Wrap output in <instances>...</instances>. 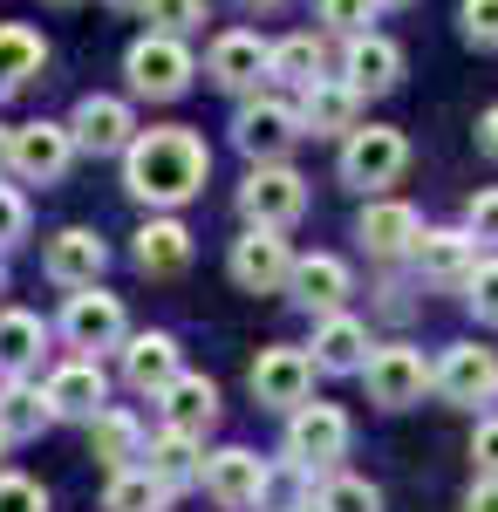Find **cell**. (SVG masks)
<instances>
[{"label":"cell","instance_id":"d590c367","mask_svg":"<svg viewBox=\"0 0 498 512\" xmlns=\"http://www.w3.org/2000/svg\"><path fill=\"white\" fill-rule=\"evenodd\" d=\"M321 21H328V28H342V35L355 41V35H369L376 0H321Z\"/></svg>","mask_w":498,"mask_h":512},{"label":"cell","instance_id":"f35d334b","mask_svg":"<svg viewBox=\"0 0 498 512\" xmlns=\"http://www.w3.org/2000/svg\"><path fill=\"white\" fill-rule=\"evenodd\" d=\"M464 35L498 48V0H464Z\"/></svg>","mask_w":498,"mask_h":512},{"label":"cell","instance_id":"5b68a950","mask_svg":"<svg viewBox=\"0 0 498 512\" xmlns=\"http://www.w3.org/2000/svg\"><path fill=\"white\" fill-rule=\"evenodd\" d=\"M403 164H410L403 130H383V123L348 130V144H342V178H348V185H389Z\"/></svg>","mask_w":498,"mask_h":512},{"label":"cell","instance_id":"9a60e30c","mask_svg":"<svg viewBox=\"0 0 498 512\" xmlns=\"http://www.w3.org/2000/svg\"><path fill=\"white\" fill-rule=\"evenodd\" d=\"M69 137H76L82 151H130V144H137V137H130V110H123L116 96H82Z\"/></svg>","mask_w":498,"mask_h":512},{"label":"cell","instance_id":"ba28073f","mask_svg":"<svg viewBox=\"0 0 498 512\" xmlns=\"http://www.w3.org/2000/svg\"><path fill=\"white\" fill-rule=\"evenodd\" d=\"M287 451H294V465H328V458H342L348 451V417L335 403H301L294 424H287Z\"/></svg>","mask_w":498,"mask_h":512},{"label":"cell","instance_id":"52a82bcc","mask_svg":"<svg viewBox=\"0 0 498 512\" xmlns=\"http://www.w3.org/2000/svg\"><path fill=\"white\" fill-rule=\"evenodd\" d=\"M69 158H76V137L62 123H21L14 130V151H7V164L21 178H35V185H55L69 171Z\"/></svg>","mask_w":498,"mask_h":512},{"label":"cell","instance_id":"ab89813d","mask_svg":"<svg viewBox=\"0 0 498 512\" xmlns=\"http://www.w3.org/2000/svg\"><path fill=\"white\" fill-rule=\"evenodd\" d=\"M21 226H28V205L0 185V246H7V239H21Z\"/></svg>","mask_w":498,"mask_h":512},{"label":"cell","instance_id":"6da1fadb","mask_svg":"<svg viewBox=\"0 0 498 512\" xmlns=\"http://www.w3.org/2000/svg\"><path fill=\"white\" fill-rule=\"evenodd\" d=\"M205 171H212V151L192 130H144L123 158V185L144 205H185L205 185Z\"/></svg>","mask_w":498,"mask_h":512},{"label":"cell","instance_id":"d6986e66","mask_svg":"<svg viewBox=\"0 0 498 512\" xmlns=\"http://www.w3.org/2000/svg\"><path fill=\"white\" fill-rule=\"evenodd\" d=\"M267 55L273 48H260V35H219L212 41V82L219 89H253L267 76Z\"/></svg>","mask_w":498,"mask_h":512},{"label":"cell","instance_id":"f6af8a7d","mask_svg":"<svg viewBox=\"0 0 498 512\" xmlns=\"http://www.w3.org/2000/svg\"><path fill=\"white\" fill-rule=\"evenodd\" d=\"M7 151H14V130H0V164H7Z\"/></svg>","mask_w":498,"mask_h":512},{"label":"cell","instance_id":"bcb514c9","mask_svg":"<svg viewBox=\"0 0 498 512\" xmlns=\"http://www.w3.org/2000/svg\"><path fill=\"white\" fill-rule=\"evenodd\" d=\"M110 7H144V0H110Z\"/></svg>","mask_w":498,"mask_h":512},{"label":"cell","instance_id":"74e56055","mask_svg":"<svg viewBox=\"0 0 498 512\" xmlns=\"http://www.w3.org/2000/svg\"><path fill=\"white\" fill-rule=\"evenodd\" d=\"M464 287H471V308H478V321H498V260H485V267L464 280Z\"/></svg>","mask_w":498,"mask_h":512},{"label":"cell","instance_id":"83f0119b","mask_svg":"<svg viewBox=\"0 0 498 512\" xmlns=\"http://www.w3.org/2000/svg\"><path fill=\"white\" fill-rule=\"evenodd\" d=\"M89 424H96V458H110L116 472H123L130 458H144V431H137L130 410H103V417H89Z\"/></svg>","mask_w":498,"mask_h":512},{"label":"cell","instance_id":"9c48e42d","mask_svg":"<svg viewBox=\"0 0 498 512\" xmlns=\"http://www.w3.org/2000/svg\"><path fill=\"white\" fill-rule=\"evenodd\" d=\"M62 335L76 349H116L123 342V301L116 294H96V287H76L69 308H62Z\"/></svg>","mask_w":498,"mask_h":512},{"label":"cell","instance_id":"e0dca14e","mask_svg":"<svg viewBox=\"0 0 498 512\" xmlns=\"http://www.w3.org/2000/svg\"><path fill=\"white\" fill-rule=\"evenodd\" d=\"M430 383L451 396V403H485L498 390V362H492V349H451Z\"/></svg>","mask_w":498,"mask_h":512},{"label":"cell","instance_id":"836d02e7","mask_svg":"<svg viewBox=\"0 0 498 512\" xmlns=\"http://www.w3.org/2000/svg\"><path fill=\"white\" fill-rule=\"evenodd\" d=\"M321 512H383V492H376L369 478H328Z\"/></svg>","mask_w":498,"mask_h":512},{"label":"cell","instance_id":"3957f363","mask_svg":"<svg viewBox=\"0 0 498 512\" xmlns=\"http://www.w3.org/2000/svg\"><path fill=\"white\" fill-rule=\"evenodd\" d=\"M239 212L253 219V226H294L307 212V185H301V171H287V164H260L246 185H239Z\"/></svg>","mask_w":498,"mask_h":512},{"label":"cell","instance_id":"7402d4cb","mask_svg":"<svg viewBox=\"0 0 498 512\" xmlns=\"http://www.w3.org/2000/svg\"><path fill=\"white\" fill-rule=\"evenodd\" d=\"M369 362V328L355 315H328L314 328V369H362Z\"/></svg>","mask_w":498,"mask_h":512},{"label":"cell","instance_id":"ee69618b","mask_svg":"<svg viewBox=\"0 0 498 512\" xmlns=\"http://www.w3.org/2000/svg\"><path fill=\"white\" fill-rule=\"evenodd\" d=\"M478 151H485V158H498V103L478 117Z\"/></svg>","mask_w":498,"mask_h":512},{"label":"cell","instance_id":"4dcf8cb0","mask_svg":"<svg viewBox=\"0 0 498 512\" xmlns=\"http://www.w3.org/2000/svg\"><path fill=\"white\" fill-rule=\"evenodd\" d=\"M41 69V35L35 28H0V89H21Z\"/></svg>","mask_w":498,"mask_h":512},{"label":"cell","instance_id":"d6a6232c","mask_svg":"<svg viewBox=\"0 0 498 512\" xmlns=\"http://www.w3.org/2000/svg\"><path fill=\"white\" fill-rule=\"evenodd\" d=\"M164 506V485L151 472H116L110 485V512H157Z\"/></svg>","mask_w":498,"mask_h":512},{"label":"cell","instance_id":"8992f818","mask_svg":"<svg viewBox=\"0 0 498 512\" xmlns=\"http://www.w3.org/2000/svg\"><path fill=\"white\" fill-rule=\"evenodd\" d=\"M232 280H239L246 294H280V287L294 280V253H287V239L273 233V226H253V233L232 246Z\"/></svg>","mask_w":498,"mask_h":512},{"label":"cell","instance_id":"c3c4849f","mask_svg":"<svg viewBox=\"0 0 498 512\" xmlns=\"http://www.w3.org/2000/svg\"><path fill=\"white\" fill-rule=\"evenodd\" d=\"M0 444H7V431H0Z\"/></svg>","mask_w":498,"mask_h":512},{"label":"cell","instance_id":"1f68e13d","mask_svg":"<svg viewBox=\"0 0 498 512\" xmlns=\"http://www.w3.org/2000/svg\"><path fill=\"white\" fill-rule=\"evenodd\" d=\"M41 355V321L35 315H0V369H28Z\"/></svg>","mask_w":498,"mask_h":512},{"label":"cell","instance_id":"30bf717a","mask_svg":"<svg viewBox=\"0 0 498 512\" xmlns=\"http://www.w3.org/2000/svg\"><path fill=\"white\" fill-rule=\"evenodd\" d=\"M307 383H314V362H307L301 349H260V362H253V396H260V403L301 410Z\"/></svg>","mask_w":498,"mask_h":512},{"label":"cell","instance_id":"7dc6e473","mask_svg":"<svg viewBox=\"0 0 498 512\" xmlns=\"http://www.w3.org/2000/svg\"><path fill=\"white\" fill-rule=\"evenodd\" d=\"M246 7H273V0H246Z\"/></svg>","mask_w":498,"mask_h":512},{"label":"cell","instance_id":"60d3db41","mask_svg":"<svg viewBox=\"0 0 498 512\" xmlns=\"http://www.w3.org/2000/svg\"><path fill=\"white\" fill-rule=\"evenodd\" d=\"M471 233H478V239H498V192H478V198H471Z\"/></svg>","mask_w":498,"mask_h":512},{"label":"cell","instance_id":"b9f144b4","mask_svg":"<svg viewBox=\"0 0 498 512\" xmlns=\"http://www.w3.org/2000/svg\"><path fill=\"white\" fill-rule=\"evenodd\" d=\"M471 458H478V465L498 478V424H478V437H471Z\"/></svg>","mask_w":498,"mask_h":512},{"label":"cell","instance_id":"44dd1931","mask_svg":"<svg viewBox=\"0 0 498 512\" xmlns=\"http://www.w3.org/2000/svg\"><path fill=\"white\" fill-rule=\"evenodd\" d=\"M164 417H171V431L198 437L219 417V383H212V376H178V383L164 390Z\"/></svg>","mask_w":498,"mask_h":512},{"label":"cell","instance_id":"f546056e","mask_svg":"<svg viewBox=\"0 0 498 512\" xmlns=\"http://www.w3.org/2000/svg\"><path fill=\"white\" fill-rule=\"evenodd\" d=\"M48 417H55V403H48L41 390H28V383H14V390L0 396V431L7 437H35Z\"/></svg>","mask_w":498,"mask_h":512},{"label":"cell","instance_id":"e575fe53","mask_svg":"<svg viewBox=\"0 0 498 512\" xmlns=\"http://www.w3.org/2000/svg\"><path fill=\"white\" fill-rule=\"evenodd\" d=\"M144 14H151L157 35H185L205 21V0H144Z\"/></svg>","mask_w":498,"mask_h":512},{"label":"cell","instance_id":"cb8c5ba5","mask_svg":"<svg viewBox=\"0 0 498 512\" xmlns=\"http://www.w3.org/2000/svg\"><path fill=\"white\" fill-rule=\"evenodd\" d=\"M417 212H410V205H396V198H383V205H369V212H362V246H369V253H410V246H417Z\"/></svg>","mask_w":498,"mask_h":512},{"label":"cell","instance_id":"4316f807","mask_svg":"<svg viewBox=\"0 0 498 512\" xmlns=\"http://www.w3.org/2000/svg\"><path fill=\"white\" fill-rule=\"evenodd\" d=\"M144 472H151L157 485H185V478H198L205 465H198V451H192V437H185V431H164L151 451H144Z\"/></svg>","mask_w":498,"mask_h":512},{"label":"cell","instance_id":"ffe728a7","mask_svg":"<svg viewBox=\"0 0 498 512\" xmlns=\"http://www.w3.org/2000/svg\"><path fill=\"white\" fill-rule=\"evenodd\" d=\"M410 253H417V267L437 280V287H458V280L478 274V260H471V233H423Z\"/></svg>","mask_w":498,"mask_h":512},{"label":"cell","instance_id":"277c9868","mask_svg":"<svg viewBox=\"0 0 498 512\" xmlns=\"http://www.w3.org/2000/svg\"><path fill=\"white\" fill-rule=\"evenodd\" d=\"M362 383H369V403H383V410H410L423 390H430V369H423L417 349H376L362 362Z\"/></svg>","mask_w":498,"mask_h":512},{"label":"cell","instance_id":"d4e9b609","mask_svg":"<svg viewBox=\"0 0 498 512\" xmlns=\"http://www.w3.org/2000/svg\"><path fill=\"white\" fill-rule=\"evenodd\" d=\"M192 260V233L178 226V219H151L144 233H137V267L144 274H178Z\"/></svg>","mask_w":498,"mask_h":512},{"label":"cell","instance_id":"8fae6325","mask_svg":"<svg viewBox=\"0 0 498 512\" xmlns=\"http://www.w3.org/2000/svg\"><path fill=\"white\" fill-rule=\"evenodd\" d=\"M294 137H301V110H287V103H246L239 110V151L246 158L273 164Z\"/></svg>","mask_w":498,"mask_h":512},{"label":"cell","instance_id":"8d00e7d4","mask_svg":"<svg viewBox=\"0 0 498 512\" xmlns=\"http://www.w3.org/2000/svg\"><path fill=\"white\" fill-rule=\"evenodd\" d=\"M0 512H48V492L35 478H0Z\"/></svg>","mask_w":498,"mask_h":512},{"label":"cell","instance_id":"7a4b0ae2","mask_svg":"<svg viewBox=\"0 0 498 512\" xmlns=\"http://www.w3.org/2000/svg\"><path fill=\"white\" fill-rule=\"evenodd\" d=\"M123 76L137 96H178L192 82V48L178 35H144L130 55H123Z\"/></svg>","mask_w":498,"mask_h":512},{"label":"cell","instance_id":"ac0fdd59","mask_svg":"<svg viewBox=\"0 0 498 512\" xmlns=\"http://www.w3.org/2000/svg\"><path fill=\"white\" fill-rule=\"evenodd\" d=\"M123 376H130V390H171L178 383V342L171 335H137L130 349H123Z\"/></svg>","mask_w":498,"mask_h":512},{"label":"cell","instance_id":"f1b7e54d","mask_svg":"<svg viewBox=\"0 0 498 512\" xmlns=\"http://www.w3.org/2000/svg\"><path fill=\"white\" fill-rule=\"evenodd\" d=\"M267 76H280V82H321V41L314 35H287L280 48L267 55Z\"/></svg>","mask_w":498,"mask_h":512},{"label":"cell","instance_id":"4fadbf2b","mask_svg":"<svg viewBox=\"0 0 498 512\" xmlns=\"http://www.w3.org/2000/svg\"><path fill=\"white\" fill-rule=\"evenodd\" d=\"M205 485H212L219 506H260L267 499V465L253 451H219V458H205Z\"/></svg>","mask_w":498,"mask_h":512},{"label":"cell","instance_id":"484cf974","mask_svg":"<svg viewBox=\"0 0 498 512\" xmlns=\"http://www.w3.org/2000/svg\"><path fill=\"white\" fill-rule=\"evenodd\" d=\"M355 103H362V96H355V89H348V82H307V96H301V123L307 130H355Z\"/></svg>","mask_w":498,"mask_h":512},{"label":"cell","instance_id":"2e32d148","mask_svg":"<svg viewBox=\"0 0 498 512\" xmlns=\"http://www.w3.org/2000/svg\"><path fill=\"white\" fill-rule=\"evenodd\" d=\"M103 239L82 233V226H69V233L48 239V280H62V287H96V274H103Z\"/></svg>","mask_w":498,"mask_h":512},{"label":"cell","instance_id":"7bdbcfd3","mask_svg":"<svg viewBox=\"0 0 498 512\" xmlns=\"http://www.w3.org/2000/svg\"><path fill=\"white\" fill-rule=\"evenodd\" d=\"M464 512H498V478H478L471 499H464Z\"/></svg>","mask_w":498,"mask_h":512},{"label":"cell","instance_id":"603a6c76","mask_svg":"<svg viewBox=\"0 0 498 512\" xmlns=\"http://www.w3.org/2000/svg\"><path fill=\"white\" fill-rule=\"evenodd\" d=\"M48 403H55V417H103V376H96V362L55 369L48 376Z\"/></svg>","mask_w":498,"mask_h":512},{"label":"cell","instance_id":"5bb4252c","mask_svg":"<svg viewBox=\"0 0 498 512\" xmlns=\"http://www.w3.org/2000/svg\"><path fill=\"white\" fill-rule=\"evenodd\" d=\"M396 76H403V48L389 35H355L348 41V89H355V96H383V89H396Z\"/></svg>","mask_w":498,"mask_h":512},{"label":"cell","instance_id":"7c38bea8","mask_svg":"<svg viewBox=\"0 0 498 512\" xmlns=\"http://www.w3.org/2000/svg\"><path fill=\"white\" fill-rule=\"evenodd\" d=\"M294 301L301 308H314V315L328 321V315H342V301H348V267L335 260V253H307V260H294Z\"/></svg>","mask_w":498,"mask_h":512}]
</instances>
